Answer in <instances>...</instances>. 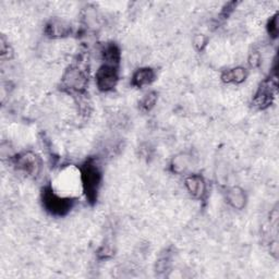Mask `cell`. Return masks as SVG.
Returning a JSON list of instances; mask_svg holds the SVG:
<instances>
[{"instance_id":"6","label":"cell","mask_w":279,"mask_h":279,"mask_svg":"<svg viewBox=\"0 0 279 279\" xmlns=\"http://www.w3.org/2000/svg\"><path fill=\"white\" fill-rule=\"evenodd\" d=\"M155 79V72L154 70L149 69V68H144V69H140L139 71L135 72L133 75V84L135 87L142 88L151 84Z\"/></svg>"},{"instance_id":"9","label":"cell","mask_w":279,"mask_h":279,"mask_svg":"<svg viewBox=\"0 0 279 279\" xmlns=\"http://www.w3.org/2000/svg\"><path fill=\"white\" fill-rule=\"evenodd\" d=\"M227 198L231 203V205L235 208H241L243 207L244 203H246V198H244V194L241 190L238 188H232L227 194Z\"/></svg>"},{"instance_id":"5","label":"cell","mask_w":279,"mask_h":279,"mask_svg":"<svg viewBox=\"0 0 279 279\" xmlns=\"http://www.w3.org/2000/svg\"><path fill=\"white\" fill-rule=\"evenodd\" d=\"M18 166L27 174L34 175L38 173L39 163L37 162V157L33 154H25L24 156L18 159Z\"/></svg>"},{"instance_id":"7","label":"cell","mask_w":279,"mask_h":279,"mask_svg":"<svg viewBox=\"0 0 279 279\" xmlns=\"http://www.w3.org/2000/svg\"><path fill=\"white\" fill-rule=\"evenodd\" d=\"M189 192L193 197L201 198L205 192V182L200 176H191L185 181Z\"/></svg>"},{"instance_id":"1","label":"cell","mask_w":279,"mask_h":279,"mask_svg":"<svg viewBox=\"0 0 279 279\" xmlns=\"http://www.w3.org/2000/svg\"><path fill=\"white\" fill-rule=\"evenodd\" d=\"M81 181L88 199L91 202H94L100 184V173L94 163L89 162L83 166L81 170Z\"/></svg>"},{"instance_id":"10","label":"cell","mask_w":279,"mask_h":279,"mask_svg":"<svg viewBox=\"0 0 279 279\" xmlns=\"http://www.w3.org/2000/svg\"><path fill=\"white\" fill-rule=\"evenodd\" d=\"M156 103V94L155 93H149L141 101V107L144 111H149L151 108H153Z\"/></svg>"},{"instance_id":"2","label":"cell","mask_w":279,"mask_h":279,"mask_svg":"<svg viewBox=\"0 0 279 279\" xmlns=\"http://www.w3.org/2000/svg\"><path fill=\"white\" fill-rule=\"evenodd\" d=\"M43 203L49 213L54 215H65L71 208V200L59 196L53 189L47 188L43 193Z\"/></svg>"},{"instance_id":"8","label":"cell","mask_w":279,"mask_h":279,"mask_svg":"<svg viewBox=\"0 0 279 279\" xmlns=\"http://www.w3.org/2000/svg\"><path fill=\"white\" fill-rule=\"evenodd\" d=\"M246 77H247L246 69H242V68H237V69L227 71L224 74L223 79L227 83H240L243 80H246Z\"/></svg>"},{"instance_id":"4","label":"cell","mask_w":279,"mask_h":279,"mask_svg":"<svg viewBox=\"0 0 279 279\" xmlns=\"http://www.w3.org/2000/svg\"><path fill=\"white\" fill-rule=\"evenodd\" d=\"M63 83L68 89L74 91H82L85 88L88 80L80 69H78V68H72V69H70L66 73L63 78Z\"/></svg>"},{"instance_id":"3","label":"cell","mask_w":279,"mask_h":279,"mask_svg":"<svg viewBox=\"0 0 279 279\" xmlns=\"http://www.w3.org/2000/svg\"><path fill=\"white\" fill-rule=\"evenodd\" d=\"M118 81L117 67L104 65L101 66L96 73V84L99 90L107 92L113 90Z\"/></svg>"},{"instance_id":"11","label":"cell","mask_w":279,"mask_h":279,"mask_svg":"<svg viewBox=\"0 0 279 279\" xmlns=\"http://www.w3.org/2000/svg\"><path fill=\"white\" fill-rule=\"evenodd\" d=\"M278 21H277V16H274V18L270 20V23H269V33L272 34L273 36H277V33H278Z\"/></svg>"}]
</instances>
